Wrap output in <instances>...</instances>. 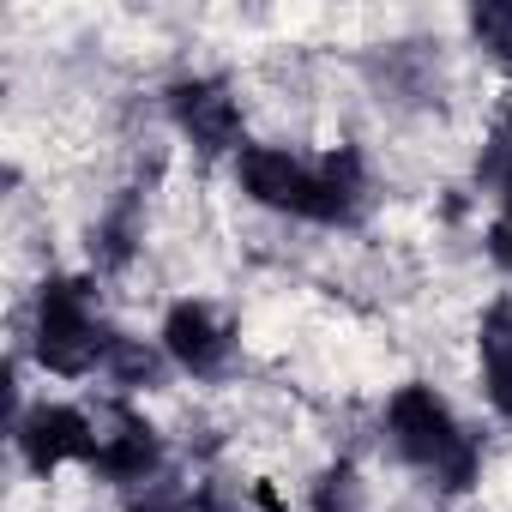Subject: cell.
Listing matches in <instances>:
<instances>
[{
  "label": "cell",
  "instance_id": "cell-1",
  "mask_svg": "<svg viewBox=\"0 0 512 512\" xmlns=\"http://www.w3.org/2000/svg\"><path fill=\"white\" fill-rule=\"evenodd\" d=\"M392 440L410 464L434 470V482L446 488H470L476 476V446L458 434V422L446 416V404L428 392V386H404L392 398Z\"/></svg>",
  "mask_w": 512,
  "mask_h": 512
},
{
  "label": "cell",
  "instance_id": "cell-2",
  "mask_svg": "<svg viewBox=\"0 0 512 512\" xmlns=\"http://www.w3.org/2000/svg\"><path fill=\"white\" fill-rule=\"evenodd\" d=\"M109 338H97L91 308H85V284H49L43 290V314H37V356L55 374H85L91 362H103Z\"/></svg>",
  "mask_w": 512,
  "mask_h": 512
},
{
  "label": "cell",
  "instance_id": "cell-3",
  "mask_svg": "<svg viewBox=\"0 0 512 512\" xmlns=\"http://www.w3.org/2000/svg\"><path fill=\"white\" fill-rule=\"evenodd\" d=\"M241 181L260 205H278V211H302V217H326V187H320V169H302L290 151H272V145H253L241 151Z\"/></svg>",
  "mask_w": 512,
  "mask_h": 512
},
{
  "label": "cell",
  "instance_id": "cell-4",
  "mask_svg": "<svg viewBox=\"0 0 512 512\" xmlns=\"http://www.w3.org/2000/svg\"><path fill=\"white\" fill-rule=\"evenodd\" d=\"M19 446H25L31 470H55V464H67V458H91V452H97V428H91L79 410L49 404V410H37V416L19 428Z\"/></svg>",
  "mask_w": 512,
  "mask_h": 512
},
{
  "label": "cell",
  "instance_id": "cell-5",
  "mask_svg": "<svg viewBox=\"0 0 512 512\" xmlns=\"http://www.w3.org/2000/svg\"><path fill=\"white\" fill-rule=\"evenodd\" d=\"M91 428H97V452H91V464H97L103 476H115V482H145V470L157 464V440H151V428H145L139 416H127V410H103Z\"/></svg>",
  "mask_w": 512,
  "mask_h": 512
},
{
  "label": "cell",
  "instance_id": "cell-6",
  "mask_svg": "<svg viewBox=\"0 0 512 512\" xmlns=\"http://www.w3.org/2000/svg\"><path fill=\"white\" fill-rule=\"evenodd\" d=\"M175 121L193 133V145H205V151H229L235 139H241V115H235V103H229V91L223 85H181L175 91Z\"/></svg>",
  "mask_w": 512,
  "mask_h": 512
},
{
  "label": "cell",
  "instance_id": "cell-7",
  "mask_svg": "<svg viewBox=\"0 0 512 512\" xmlns=\"http://www.w3.org/2000/svg\"><path fill=\"white\" fill-rule=\"evenodd\" d=\"M163 338H169V356H175L181 368H193V374H211V368L229 356V332H223L199 302H181V308L169 314Z\"/></svg>",
  "mask_w": 512,
  "mask_h": 512
},
{
  "label": "cell",
  "instance_id": "cell-8",
  "mask_svg": "<svg viewBox=\"0 0 512 512\" xmlns=\"http://www.w3.org/2000/svg\"><path fill=\"white\" fill-rule=\"evenodd\" d=\"M482 368H488V398L512 422V302L488 308L482 320Z\"/></svg>",
  "mask_w": 512,
  "mask_h": 512
},
{
  "label": "cell",
  "instance_id": "cell-9",
  "mask_svg": "<svg viewBox=\"0 0 512 512\" xmlns=\"http://www.w3.org/2000/svg\"><path fill=\"white\" fill-rule=\"evenodd\" d=\"M103 368H109L121 386H151V380H157V356H151L145 344H133V338H109Z\"/></svg>",
  "mask_w": 512,
  "mask_h": 512
},
{
  "label": "cell",
  "instance_id": "cell-10",
  "mask_svg": "<svg viewBox=\"0 0 512 512\" xmlns=\"http://www.w3.org/2000/svg\"><path fill=\"white\" fill-rule=\"evenodd\" d=\"M470 31L482 37L488 55H500L512 67V0H488V7H476L470 13Z\"/></svg>",
  "mask_w": 512,
  "mask_h": 512
},
{
  "label": "cell",
  "instance_id": "cell-11",
  "mask_svg": "<svg viewBox=\"0 0 512 512\" xmlns=\"http://www.w3.org/2000/svg\"><path fill=\"white\" fill-rule=\"evenodd\" d=\"M482 175L500 187L506 217H512V109H506V115H500V127H494V145H488V157H482Z\"/></svg>",
  "mask_w": 512,
  "mask_h": 512
},
{
  "label": "cell",
  "instance_id": "cell-12",
  "mask_svg": "<svg viewBox=\"0 0 512 512\" xmlns=\"http://www.w3.org/2000/svg\"><path fill=\"white\" fill-rule=\"evenodd\" d=\"M193 506V494L175 482V476H151L133 500H127V512H187Z\"/></svg>",
  "mask_w": 512,
  "mask_h": 512
},
{
  "label": "cell",
  "instance_id": "cell-13",
  "mask_svg": "<svg viewBox=\"0 0 512 512\" xmlns=\"http://www.w3.org/2000/svg\"><path fill=\"white\" fill-rule=\"evenodd\" d=\"M97 253H103V266H121L127 253H133V205H121L103 229H97V241H91Z\"/></svg>",
  "mask_w": 512,
  "mask_h": 512
},
{
  "label": "cell",
  "instance_id": "cell-14",
  "mask_svg": "<svg viewBox=\"0 0 512 512\" xmlns=\"http://www.w3.org/2000/svg\"><path fill=\"white\" fill-rule=\"evenodd\" d=\"M314 512H362V482L350 470H332L314 494Z\"/></svg>",
  "mask_w": 512,
  "mask_h": 512
},
{
  "label": "cell",
  "instance_id": "cell-15",
  "mask_svg": "<svg viewBox=\"0 0 512 512\" xmlns=\"http://www.w3.org/2000/svg\"><path fill=\"white\" fill-rule=\"evenodd\" d=\"M494 260H500V266H512V217H500V223H494Z\"/></svg>",
  "mask_w": 512,
  "mask_h": 512
}]
</instances>
